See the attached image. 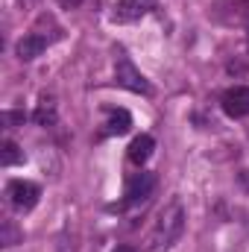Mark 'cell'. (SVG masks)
<instances>
[{
    "label": "cell",
    "mask_w": 249,
    "mask_h": 252,
    "mask_svg": "<svg viewBox=\"0 0 249 252\" xmlns=\"http://www.w3.org/2000/svg\"><path fill=\"white\" fill-rule=\"evenodd\" d=\"M241 185L249 190V170H244V173H241Z\"/></svg>",
    "instance_id": "15"
},
{
    "label": "cell",
    "mask_w": 249,
    "mask_h": 252,
    "mask_svg": "<svg viewBox=\"0 0 249 252\" xmlns=\"http://www.w3.org/2000/svg\"><path fill=\"white\" fill-rule=\"evenodd\" d=\"M32 121L38 126H53L56 124V103H53V97H41V100H38V106H35V112H32Z\"/></svg>",
    "instance_id": "8"
},
{
    "label": "cell",
    "mask_w": 249,
    "mask_h": 252,
    "mask_svg": "<svg viewBox=\"0 0 249 252\" xmlns=\"http://www.w3.org/2000/svg\"><path fill=\"white\" fill-rule=\"evenodd\" d=\"M44 50H47V38H44V35H38V32L24 35V38L18 41V47H15L18 59H24V62H32V59H35V56H41Z\"/></svg>",
    "instance_id": "5"
},
{
    "label": "cell",
    "mask_w": 249,
    "mask_h": 252,
    "mask_svg": "<svg viewBox=\"0 0 249 252\" xmlns=\"http://www.w3.org/2000/svg\"><path fill=\"white\" fill-rule=\"evenodd\" d=\"M223 112L229 118H249V85H238L223 94Z\"/></svg>",
    "instance_id": "4"
},
{
    "label": "cell",
    "mask_w": 249,
    "mask_h": 252,
    "mask_svg": "<svg viewBox=\"0 0 249 252\" xmlns=\"http://www.w3.org/2000/svg\"><path fill=\"white\" fill-rule=\"evenodd\" d=\"M21 161H24V150H21L15 141L6 138V141L0 144V164H3V167H12V164H21Z\"/></svg>",
    "instance_id": "9"
},
{
    "label": "cell",
    "mask_w": 249,
    "mask_h": 252,
    "mask_svg": "<svg viewBox=\"0 0 249 252\" xmlns=\"http://www.w3.org/2000/svg\"><path fill=\"white\" fill-rule=\"evenodd\" d=\"M153 150H156V141H153V135H138L132 144H129V161H135V164H144L150 156H153Z\"/></svg>",
    "instance_id": "7"
},
{
    "label": "cell",
    "mask_w": 249,
    "mask_h": 252,
    "mask_svg": "<svg viewBox=\"0 0 249 252\" xmlns=\"http://www.w3.org/2000/svg\"><path fill=\"white\" fill-rule=\"evenodd\" d=\"M129 126H132V115L126 109H112L109 112V132L112 135H124V132H129Z\"/></svg>",
    "instance_id": "10"
},
{
    "label": "cell",
    "mask_w": 249,
    "mask_h": 252,
    "mask_svg": "<svg viewBox=\"0 0 249 252\" xmlns=\"http://www.w3.org/2000/svg\"><path fill=\"white\" fill-rule=\"evenodd\" d=\"M18 241H21V232L15 229L12 220H6V223H3V238H0V244H3V247H15Z\"/></svg>",
    "instance_id": "12"
},
{
    "label": "cell",
    "mask_w": 249,
    "mask_h": 252,
    "mask_svg": "<svg viewBox=\"0 0 249 252\" xmlns=\"http://www.w3.org/2000/svg\"><path fill=\"white\" fill-rule=\"evenodd\" d=\"M185 229V208L179 199H170L161 211H158V220H156V229L150 235V247L153 250H161V247H170Z\"/></svg>",
    "instance_id": "1"
},
{
    "label": "cell",
    "mask_w": 249,
    "mask_h": 252,
    "mask_svg": "<svg viewBox=\"0 0 249 252\" xmlns=\"http://www.w3.org/2000/svg\"><path fill=\"white\" fill-rule=\"evenodd\" d=\"M115 252H135V250H132V247H118Z\"/></svg>",
    "instance_id": "16"
},
{
    "label": "cell",
    "mask_w": 249,
    "mask_h": 252,
    "mask_svg": "<svg viewBox=\"0 0 249 252\" xmlns=\"http://www.w3.org/2000/svg\"><path fill=\"white\" fill-rule=\"evenodd\" d=\"M24 121H27L24 112H12V109H9V112L0 115V124L6 126V129H18V126H24Z\"/></svg>",
    "instance_id": "13"
},
{
    "label": "cell",
    "mask_w": 249,
    "mask_h": 252,
    "mask_svg": "<svg viewBox=\"0 0 249 252\" xmlns=\"http://www.w3.org/2000/svg\"><path fill=\"white\" fill-rule=\"evenodd\" d=\"M6 196H9V205L18 208V211H30L35 208L38 196H41V188L35 182H27V179H12L6 185Z\"/></svg>",
    "instance_id": "2"
},
{
    "label": "cell",
    "mask_w": 249,
    "mask_h": 252,
    "mask_svg": "<svg viewBox=\"0 0 249 252\" xmlns=\"http://www.w3.org/2000/svg\"><path fill=\"white\" fill-rule=\"evenodd\" d=\"M153 173H135L132 179H129V185H126V202H138V199H144L150 190H153Z\"/></svg>",
    "instance_id": "6"
},
{
    "label": "cell",
    "mask_w": 249,
    "mask_h": 252,
    "mask_svg": "<svg viewBox=\"0 0 249 252\" xmlns=\"http://www.w3.org/2000/svg\"><path fill=\"white\" fill-rule=\"evenodd\" d=\"M115 79H118V85H124L126 91H135V94H150L153 91L150 82L144 79V73L126 56H118V62H115Z\"/></svg>",
    "instance_id": "3"
},
{
    "label": "cell",
    "mask_w": 249,
    "mask_h": 252,
    "mask_svg": "<svg viewBox=\"0 0 249 252\" xmlns=\"http://www.w3.org/2000/svg\"><path fill=\"white\" fill-rule=\"evenodd\" d=\"M144 12H147V9H141L135 0H124V3H118V6H115V15H112V18L124 24V21H135V18H141Z\"/></svg>",
    "instance_id": "11"
},
{
    "label": "cell",
    "mask_w": 249,
    "mask_h": 252,
    "mask_svg": "<svg viewBox=\"0 0 249 252\" xmlns=\"http://www.w3.org/2000/svg\"><path fill=\"white\" fill-rule=\"evenodd\" d=\"M59 3H62L64 9H79L82 6V0H59Z\"/></svg>",
    "instance_id": "14"
}]
</instances>
